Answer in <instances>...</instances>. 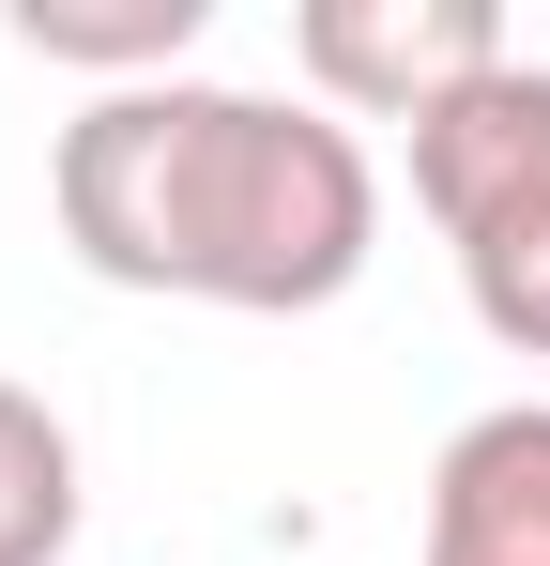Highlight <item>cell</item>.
<instances>
[{
  "mask_svg": "<svg viewBox=\"0 0 550 566\" xmlns=\"http://www.w3.org/2000/svg\"><path fill=\"white\" fill-rule=\"evenodd\" d=\"M62 245L107 291H169L230 322H306L382 245V169L337 107L245 93V77H154L92 93L46 154Z\"/></svg>",
  "mask_w": 550,
  "mask_h": 566,
  "instance_id": "6da1fadb",
  "label": "cell"
},
{
  "mask_svg": "<svg viewBox=\"0 0 550 566\" xmlns=\"http://www.w3.org/2000/svg\"><path fill=\"white\" fill-rule=\"evenodd\" d=\"M489 62H520V46H505V0H306V15H290L306 107L398 123V138H413L444 93H474Z\"/></svg>",
  "mask_w": 550,
  "mask_h": 566,
  "instance_id": "7a4b0ae2",
  "label": "cell"
},
{
  "mask_svg": "<svg viewBox=\"0 0 550 566\" xmlns=\"http://www.w3.org/2000/svg\"><path fill=\"white\" fill-rule=\"evenodd\" d=\"M413 214L458 261L550 214V62H489L474 93H444L413 123Z\"/></svg>",
  "mask_w": 550,
  "mask_h": 566,
  "instance_id": "3957f363",
  "label": "cell"
},
{
  "mask_svg": "<svg viewBox=\"0 0 550 566\" xmlns=\"http://www.w3.org/2000/svg\"><path fill=\"white\" fill-rule=\"evenodd\" d=\"M413 566H550V398L474 413L429 460V552Z\"/></svg>",
  "mask_w": 550,
  "mask_h": 566,
  "instance_id": "277c9868",
  "label": "cell"
},
{
  "mask_svg": "<svg viewBox=\"0 0 550 566\" xmlns=\"http://www.w3.org/2000/svg\"><path fill=\"white\" fill-rule=\"evenodd\" d=\"M199 31H214V0H15V46L62 62V77H92V93H154V77H183Z\"/></svg>",
  "mask_w": 550,
  "mask_h": 566,
  "instance_id": "5b68a950",
  "label": "cell"
},
{
  "mask_svg": "<svg viewBox=\"0 0 550 566\" xmlns=\"http://www.w3.org/2000/svg\"><path fill=\"white\" fill-rule=\"evenodd\" d=\"M77 552V429L0 382V566H62Z\"/></svg>",
  "mask_w": 550,
  "mask_h": 566,
  "instance_id": "8992f818",
  "label": "cell"
},
{
  "mask_svg": "<svg viewBox=\"0 0 550 566\" xmlns=\"http://www.w3.org/2000/svg\"><path fill=\"white\" fill-rule=\"evenodd\" d=\"M458 291H474L489 353L550 368V214H536V230H505V245H474V261H458Z\"/></svg>",
  "mask_w": 550,
  "mask_h": 566,
  "instance_id": "52a82bcc",
  "label": "cell"
}]
</instances>
